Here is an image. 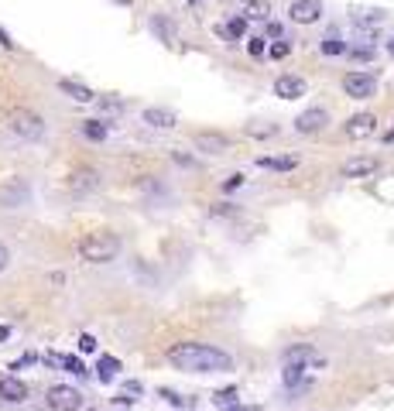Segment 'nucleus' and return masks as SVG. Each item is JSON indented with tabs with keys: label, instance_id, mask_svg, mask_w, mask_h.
Instances as JSON below:
<instances>
[{
	"label": "nucleus",
	"instance_id": "obj_1",
	"mask_svg": "<svg viewBox=\"0 0 394 411\" xmlns=\"http://www.w3.org/2000/svg\"><path fill=\"white\" fill-rule=\"evenodd\" d=\"M168 363L185 373H226L234 371V356L209 343H175L168 350Z\"/></svg>",
	"mask_w": 394,
	"mask_h": 411
},
{
	"label": "nucleus",
	"instance_id": "obj_2",
	"mask_svg": "<svg viewBox=\"0 0 394 411\" xmlns=\"http://www.w3.org/2000/svg\"><path fill=\"white\" fill-rule=\"evenodd\" d=\"M79 257L86 264H110L120 257V236L110 230H97V234H86L79 240Z\"/></svg>",
	"mask_w": 394,
	"mask_h": 411
},
{
	"label": "nucleus",
	"instance_id": "obj_3",
	"mask_svg": "<svg viewBox=\"0 0 394 411\" xmlns=\"http://www.w3.org/2000/svg\"><path fill=\"white\" fill-rule=\"evenodd\" d=\"M7 131L21 141H41L45 137V120L35 110H11L7 114Z\"/></svg>",
	"mask_w": 394,
	"mask_h": 411
},
{
	"label": "nucleus",
	"instance_id": "obj_4",
	"mask_svg": "<svg viewBox=\"0 0 394 411\" xmlns=\"http://www.w3.org/2000/svg\"><path fill=\"white\" fill-rule=\"evenodd\" d=\"M45 405L52 411H82V394L72 384H52L45 394Z\"/></svg>",
	"mask_w": 394,
	"mask_h": 411
},
{
	"label": "nucleus",
	"instance_id": "obj_5",
	"mask_svg": "<svg viewBox=\"0 0 394 411\" xmlns=\"http://www.w3.org/2000/svg\"><path fill=\"white\" fill-rule=\"evenodd\" d=\"M28 199H31V189L24 178H7L0 185V209H21L28 206Z\"/></svg>",
	"mask_w": 394,
	"mask_h": 411
},
{
	"label": "nucleus",
	"instance_id": "obj_6",
	"mask_svg": "<svg viewBox=\"0 0 394 411\" xmlns=\"http://www.w3.org/2000/svg\"><path fill=\"white\" fill-rule=\"evenodd\" d=\"M326 124H329V110H326V106H309V110H302V114H298L292 127H295V134L309 137V134H319Z\"/></svg>",
	"mask_w": 394,
	"mask_h": 411
},
{
	"label": "nucleus",
	"instance_id": "obj_7",
	"mask_svg": "<svg viewBox=\"0 0 394 411\" xmlns=\"http://www.w3.org/2000/svg\"><path fill=\"white\" fill-rule=\"evenodd\" d=\"M377 89V76L374 72H346V79H343V93L354 99H367L374 97Z\"/></svg>",
	"mask_w": 394,
	"mask_h": 411
},
{
	"label": "nucleus",
	"instance_id": "obj_8",
	"mask_svg": "<svg viewBox=\"0 0 394 411\" xmlns=\"http://www.w3.org/2000/svg\"><path fill=\"white\" fill-rule=\"evenodd\" d=\"M343 131H346V137L350 141H367V137H374V131H377V117L374 114H354V117L343 124Z\"/></svg>",
	"mask_w": 394,
	"mask_h": 411
},
{
	"label": "nucleus",
	"instance_id": "obj_9",
	"mask_svg": "<svg viewBox=\"0 0 394 411\" xmlns=\"http://www.w3.org/2000/svg\"><path fill=\"white\" fill-rule=\"evenodd\" d=\"M192 144H196L202 155H226V151H230V137L217 134V131H196V134H192Z\"/></svg>",
	"mask_w": 394,
	"mask_h": 411
},
{
	"label": "nucleus",
	"instance_id": "obj_10",
	"mask_svg": "<svg viewBox=\"0 0 394 411\" xmlns=\"http://www.w3.org/2000/svg\"><path fill=\"white\" fill-rule=\"evenodd\" d=\"M28 384L14 377V373H0V401H7V405H21V401H28Z\"/></svg>",
	"mask_w": 394,
	"mask_h": 411
},
{
	"label": "nucleus",
	"instance_id": "obj_11",
	"mask_svg": "<svg viewBox=\"0 0 394 411\" xmlns=\"http://www.w3.org/2000/svg\"><path fill=\"white\" fill-rule=\"evenodd\" d=\"M288 18L295 24H315L322 18V4L319 0H292L288 4Z\"/></svg>",
	"mask_w": 394,
	"mask_h": 411
},
{
	"label": "nucleus",
	"instance_id": "obj_12",
	"mask_svg": "<svg viewBox=\"0 0 394 411\" xmlns=\"http://www.w3.org/2000/svg\"><path fill=\"white\" fill-rule=\"evenodd\" d=\"M305 79L302 76H292V72H285V76H278L275 79V97H281V99H302L305 97Z\"/></svg>",
	"mask_w": 394,
	"mask_h": 411
},
{
	"label": "nucleus",
	"instance_id": "obj_13",
	"mask_svg": "<svg viewBox=\"0 0 394 411\" xmlns=\"http://www.w3.org/2000/svg\"><path fill=\"white\" fill-rule=\"evenodd\" d=\"M285 388H292V391H305V388H312V367H305V363H285Z\"/></svg>",
	"mask_w": 394,
	"mask_h": 411
},
{
	"label": "nucleus",
	"instance_id": "obj_14",
	"mask_svg": "<svg viewBox=\"0 0 394 411\" xmlns=\"http://www.w3.org/2000/svg\"><path fill=\"white\" fill-rule=\"evenodd\" d=\"M141 120H144L148 127H155V131H172L178 124L175 110H168V106H148V110L141 114Z\"/></svg>",
	"mask_w": 394,
	"mask_h": 411
},
{
	"label": "nucleus",
	"instance_id": "obj_15",
	"mask_svg": "<svg viewBox=\"0 0 394 411\" xmlns=\"http://www.w3.org/2000/svg\"><path fill=\"white\" fill-rule=\"evenodd\" d=\"M377 168H381V161L371 155H356L350 158L346 165H343V178H367V175H374Z\"/></svg>",
	"mask_w": 394,
	"mask_h": 411
},
{
	"label": "nucleus",
	"instance_id": "obj_16",
	"mask_svg": "<svg viewBox=\"0 0 394 411\" xmlns=\"http://www.w3.org/2000/svg\"><path fill=\"white\" fill-rule=\"evenodd\" d=\"M69 189H72L76 196L99 189V172H93V168H79V172H72V175H69Z\"/></svg>",
	"mask_w": 394,
	"mask_h": 411
},
{
	"label": "nucleus",
	"instance_id": "obj_17",
	"mask_svg": "<svg viewBox=\"0 0 394 411\" xmlns=\"http://www.w3.org/2000/svg\"><path fill=\"white\" fill-rule=\"evenodd\" d=\"M59 89L65 93V97H72L76 103H93V99H97V93H93L89 86L76 82V79H59Z\"/></svg>",
	"mask_w": 394,
	"mask_h": 411
},
{
	"label": "nucleus",
	"instance_id": "obj_18",
	"mask_svg": "<svg viewBox=\"0 0 394 411\" xmlns=\"http://www.w3.org/2000/svg\"><path fill=\"white\" fill-rule=\"evenodd\" d=\"M384 18H388V14H384L381 7H363V11H356L354 14V24L360 28V31H371V28H381Z\"/></svg>",
	"mask_w": 394,
	"mask_h": 411
},
{
	"label": "nucleus",
	"instance_id": "obj_19",
	"mask_svg": "<svg viewBox=\"0 0 394 411\" xmlns=\"http://www.w3.org/2000/svg\"><path fill=\"white\" fill-rule=\"evenodd\" d=\"M151 31H155L158 41H165V45H175V24H172V18H165V14H155V18H151Z\"/></svg>",
	"mask_w": 394,
	"mask_h": 411
},
{
	"label": "nucleus",
	"instance_id": "obj_20",
	"mask_svg": "<svg viewBox=\"0 0 394 411\" xmlns=\"http://www.w3.org/2000/svg\"><path fill=\"white\" fill-rule=\"evenodd\" d=\"M254 165H257V168H271V172H292L298 161L292 155H285V158H264V155H261Z\"/></svg>",
	"mask_w": 394,
	"mask_h": 411
},
{
	"label": "nucleus",
	"instance_id": "obj_21",
	"mask_svg": "<svg viewBox=\"0 0 394 411\" xmlns=\"http://www.w3.org/2000/svg\"><path fill=\"white\" fill-rule=\"evenodd\" d=\"M213 405L223 411H236L240 408V391H236V388H223V391L213 394Z\"/></svg>",
	"mask_w": 394,
	"mask_h": 411
},
{
	"label": "nucleus",
	"instance_id": "obj_22",
	"mask_svg": "<svg viewBox=\"0 0 394 411\" xmlns=\"http://www.w3.org/2000/svg\"><path fill=\"white\" fill-rule=\"evenodd\" d=\"M268 14H271L268 0H247L243 4V21H268Z\"/></svg>",
	"mask_w": 394,
	"mask_h": 411
},
{
	"label": "nucleus",
	"instance_id": "obj_23",
	"mask_svg": "<svg viewBox=\"0 0 394 411\" xmlns=\"http://www.w3.org/2000/svg\"><path fill=\"white\" fill-rule=\"evenodd\" d=\"M120 371V360L117 356H99V363H97V377L103 380V384H110L114 377H117Z\"/></svg>",
	"mask_w": 394,
	"mask_h": 411
},
{
	"label": "nucleus",
	"instance_id": "obj_24",
	"mask_svg": "<svg viewBox=\"0 0 394 411\" xmlns=\"http://www.w3.org/2000/svg\"><path fill=\"white\" fill-rule=\"evenodd\" d=\"M106 134H110L106 120H82V137H89V141H106Z\"/></svg>",
	"mask_w": 394,
	"mask_h": 411
},
{
	"label": "nucleus",
	"instance_id": "obj_25",
	"mask_svg": "<svg viewBox=\"0 0 394 411\" xmlns=\"http://www.w3.org/2000/svg\"><path fill=\"white\" fill-rule=\"evenodd\" d=\"M322 52H326L329 59H336V55H346V41L339 38V31H329V35H326V41H322Z\"/></svg>",
	"mask_w": 394,
	"mask_h": 411
},
{
	"label": "nucleus",
	"instance_id": "obj_26",
	"mask_svg": "<svg viewBox=\"0 0 394 411\" xmlns=\"http://www.w3.org/2000/svg\"><path fill=\"white\" fill-rule=\"evenodd\" d=\"M243 31H247V21H243V18H234V21H226V24L219 28V35H223V38H230V41L243 38Z\"/></svg>",
	"mask_w": 394,
	"mask_h": 411
},
{
	"label": "nucleus",
	"instance_id": "obj_27",
	"mask_svg": "<svg viewBox=\"0 0 394 411\" xmlns=\"http://www.w3.org/2000/svg\"><path fill=\"white\" fill-rule=\"evenodd\" d=\"M99 114H103V117H120V114H124V103H120L117 97H103L99 99Z\"/></svg>",
	"mask_w": 394,
	"mask_h": 411
},
{
	"label": "nucleus",
	"instance_id": "obj_28",
	"mask_svg": "<svg viewBox=\"0 0 394 411\" xmlns=\"http://www.w3.org/2000/svg\"><path fill=\"white\" fill-rule=\"evenodd\" d=\"M243 131H247L251 137H275V134H278L275 124H247Z\"/></svg>",
	"mask_w": 394,
	"mask_h": 411
},
{
	"label": "nucleus",
	"instance_id": "obj_29",
	"mask_svg": "<svg viewBox=\"0 0 394 411\" xmlns=\"http://www.w3.org/2000/svg\"><path fill=\"white\" fill-rule=\"evenodd\" d=\"M62 367H65V371L69 373H76V377H86V367H82V360H79V356H62Z\"/></svg>",
	"mask_w": 394,
	"mask_h": 411
},
{
	"label": "nucleus",
	"instance_id": "obj_30",
	"mask_svg": "<svg viewBox=\"0 0 394 411\" xmlns=\"http://www.w3.org/2000/svg\"><path fill=\"white\" fill-rule=\"evenodd\" d=\"M288 52H292V45H288V41H275V45L268 48V55H271V59H288Z\"/></svg>",
	"mask_w": 394,
	"mask_h": 411
},
{
	"label": "nucleus",
	"instance_id": "obj_31",
	"mask_svg": "<svg viewBox=\"0 0 394 411\" xmlns=\"http://www.w3.org/2000/svg\"><path fill=\"white\" fill-rule=\"evenodd\" d=\"M97 336H89V333H82L79 336V353H97Z\"/></svg>",
	"mask_w": 394,
	"mask_h": 411
},
{
	"label": "nucleus",
	"instance_id": "obj_32",
	"mask_svg": "<svg viewBox=\"0 0 394 411\" xmlns=\"http://www.w3.org/2000/svg\"><path fill=\"white\" fill-rule=\"evenodd\" d=\"M264 48H268V45H264V38H247V52H251L254 59H261V55H264Z\"/></svg>",
	"mask_w": 394,
	"mask_h": 411
},
{
	"label": "nucleus",
	"instance_id": "obj_33",
	"mask_svg": "<svg viewBox=\"0 0 394 411\" xmlns=\"http://www.w3.org/2000/svg\"><path fill=\"white\" fill-rule=\"evenodd\" d=\"M240 185H243V175H240V172H236V175H230L226 182H223V189H226V192H234V189H240Z\"/></svg>",
	"mask_w": 394,
	"mask_h": 411
},
{
	"label": "nucleus",
	"instance_id": "obj_34",
	"mask_svg": "<svg viewBox=\"0 0 394 411\" xmlns=\"http://www.w3.org/2000/svg\"><path fill=\"white\" fill-rule=\"evenodd\" d=\"M165 394V401H168V405H175V408H185V398H178L175 391H161Z\"/></svg>",
	"mask_w": 394,
	"mask_h": 411
},
{
	"label": "nucleus",
	"instance_id": "obj_35",
	"mask_svg": "<svg viewBox=\"0 0 394 411\" xmlns=\"http://www.w3.org/2000/svg\"><path fill=\"white\" fill-rule=\"evenodd\" d=\"M124 394H131V398L138 401V394H141V384H138V380H127V384H124Z\"/></svg>",
	"mask_w": 394,
	"mask_h": 411
},
{
	"label": "nucleus",
	"instance_id": "obj_36",
	"mask_svg": "<svg viewBox=\"0 0 394 411\" xmlns=\"http://www.w3.org/2000/svg\"><path fill=\"white\" fill-rule=\"evenodd\" d=\"M7 268H11V251L0 243V271H7Z\"/></svg>",
	"mask_w": 394,
	"mask_h": 411
},
{
	"label": "nucleus",
	"instance_id": "obj_37",
	"mask_svg": "<svg viewBox=\"0 0 394 411\" xmlns=\"http://www.w3.org/2000/svg\"><path fill=\"white\" fill-rule=\"evenodd\" d=\"M268 35L275 41H281V24H268Z\"/></svg>",
	"mask_w": 394,
	"mask_h": 411
},
{
	"label": "nucleus",
	"instance_id": "obj_38",
	"mask_svg": "<svg viewBox=\"0 0 394 411\" xmlns=\"http://www.w3.org/2000/svg\"><path fill=\"white\" fill-rule=\"evenodd\" d=\"M0 45H4V48H14V41H11V35H7L4 28H0Z\"/></svg>",
	"mask_w": 394,
	"mask_h": 411
},
{
	"label": "nucleus",
	"instance_id": "obj_39",
	"mask_svg": "<svg viewBox=\"0 0 394 411\" xmlns=\"http://www.w3.org/2000/svg\"><path fill=\"white\" fill-rule=\"evenodd\" d=\"M4 339H11V326H0V343Z\"/></svg>",
	"mask_w": 394,
	"mask_h": 411
},
{
	"label": "nucleus",
	"instance_id": "obj_40",
	"mask_svg": "<svg viewBox=\"0 0 394 411\" xmlns=\"http://www.w3.org/2000/svg\"><path fill=\"white\" fill-rule=\"evenodd\" d=\"M388 55H391V59H394V35H391V38H388Z\"/></svg>",
	"mask_w": 394,
	"mask_h": 411
},
{
	"label": "nucleus",
	"instance_id": "obj_41",
	"mask_svg": "<svg viewBox=\"0 0 394 411\" xmlns=\"http://www.w3.org/2000/svg\"><path fill=\"white\" fill-rule=\"evenodd\" d=\"M120 7H131V4H134V0H117Z\"/></svg>",
	"mask_w": 394,
	"mask_h": 411
},
{
	"label": "nucleus",
	"instance_id": "obj_42",
	"mask_svg": "<svg viewBox=\"0 0 394 411\" xmlns=\"http://www.w3.org/2000/svg\"><path fill=\"white\" fill-rule=\"evenodd\" d=\"M189 4H192V7H199V4H202V0H189Z\"/></svg>",
	"mask_w": 394,
	"mask_h": 411
},
{
	"label": "nucleus",
	"instance_id": "obj_43",
	"mask_svg": "<svg viewBox=\"0 0 394 411\" xmlns=\"http://www.w3.org/2000/svg\"><path fill=\"white\" fill-rule=\"evenodd\" d=\"M89 411H99V408H89Z\"/></svg>",
	"mask_w": 394,
	"mask_h": 411
}]
</instances>
